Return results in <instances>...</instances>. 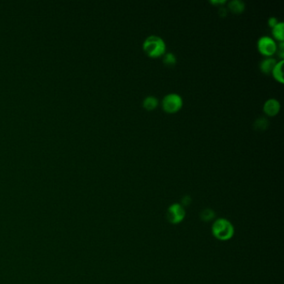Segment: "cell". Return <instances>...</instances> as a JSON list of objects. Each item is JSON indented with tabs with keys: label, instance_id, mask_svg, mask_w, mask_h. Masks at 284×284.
<instances>
[{
	"label": "cell",
	"instance_id": "cell-1",
	"mask_svg": "<svg viewBox=\"0 0 284 284\" xmlns=\"http://www.w3.org/2000/svg\"><path fill=\"white\" fill-rule=\"evenodd\" d=\"M213 236L219 241H228L233 239L235 233V229L233 223L224 217H219L215 220L212 224Z\"/></svg>",
	"mask_w": 284,
	"mask_h": 284
},
{
	"label": "cell",
	"instance_id": "cell-2",
	"mask_svg": "<svg viewBox=\"0 0 284 284\" xmlns=\"http://www.w3.org/2000/svg\"><path fill=\"white\" fill-rule=\"evenodd\" d=\"M142 49L147 56L157 59L166 54V43L160 37L152 35L145 39Z\"/></svg>",
	"mask_w": 284,
	"mask_h": 284
},
{
	"label": "cell",
	"instance_id": "cell-3",
	"mask_svg": "<svg viewBox=\"0 0 284 284\" xmlns=\"http://www.w3.org/2000/svg\"><path fill=\"white\" fill-rule=\"evenodd\" d=\"M182 97L175 93L167 94L162 100V107L167 113H178L182 108Z\"/></svg>",
	"mask_w": 284,
	"mask_h": 284
},
{
	"label": "cell",
	"instance_id": "cell-4",
	"mask_svg": "<svg viewBox=\"0 0 284 284\" xmlns=\"http://www.w3.org/2000/svg\"><path fill=\"white\" fill-rule=\"evenodd\" d=\"M257 49L263 56L270 58L277 53L278 44L274 38L263 36L257 40Z\"/></svg>",
	"mask_w": 284,
	"mask_h": 284
},
{
	"label": "cell",
	"instance_id": "cell-5",
	"mask_svg": "<svg viewBox=\"0 0 284 284\" xmlns=\"http://www.w3.org/2000/svg\"><path fill=\"white\" fill-rule=\"evenodd\" d=\"M185 216H186V211L182 204L175 203V204H171L167 210V220L169 221V223L174 225H177L182 223L184 220Z\"/></svg>",
	"mask_w": 284,
	"mask_h": 284
},
{
	"label": "cell",
	"instance_id": "cell-6",
	"mask_svg": "<svg viewBox=\"0 0 284 284\" xmlns=\"http://www.w3.org/2000/svg\"><path fill=\"white\" fill-rule=\"evenodd\" d=\"M280 108H281V105L279 100H277L276 99H269L264 103V105H263V112L266 115L269 116V117L278 115L280 112Z\"/></svg>",
	"mask_w": 284,
	"mask_h": 284
},
{
	"label": "cell",
	"instance_id": "cell-7",
	"mask_svg": "<svg viewBox=\"0 0 284 284\" xmlns=\"http://www.w3.org/2000/svg\"><path fill=\"white\" fill-rule=\"evenodd\" d=\"M276 64V59L272 58V57L267 58L261 62L260 70L264 74H270Z\"/></svg>",
	"mask_w": 284,
	"mask_h": 284
},
{
	"label": "cell",
	"instance_id": "cell-8",
	"mask_svg": "<svg viewBox=\"0 0 284 284\" xmlns=\"http://www.w3.org/2000/svg\"><path fill=\"white\" fill-rule=\"evenodd\" d=\"M284 60H280L277 62L276 65L274 66V70L272 71V74L275 80L278 81L279 83H284Z\"/></svg>",
	"mask_w": 284,
	"mask_h": 284
},
{
	"label": "cell",
	"instance_id": "cell-9",
	"mask_svg": "<svg viewBox=\"0 0 284 284\" xmlns=\"http://www.w3.org/2000/svg\"><path fill=\"white\" fill-rule=\"evenodd\" d=\"M228 9L234 14H240L245 9V3L240 0H233L228 3Z\"/></svg>",
	"mask_w": 284,
	"mask_h": 284
},
{
	"label": "cell",
	"instance_id": "cell-10",
	"mask_svg": "<svg viewBox=\"0 0 284 284\" xmlns=\"http://www.w3.org/2000/svg\"><path fill=\"white\" fill-rule=\"evenodd\" d=\"M273 36L279 43L284 42V24L283 22H279L275 27L272 29Z\"/></svg>",
	"mask_w": 284,
	"mask_h": 284
},
{
	"label": "cell",
	"instance_id": "cell-11",
	"mask_svg": "<svg viewBox=\"0 0 284 284\" xmlns=\"http://www.w3.org/2000/svg\"><path fill=\"white\" fill-rule=\"evenodd\" d=\"M158 100L154 96H148L142 101V107L147 111H153L158 107Z\"/></svg>",
	"mask_w": 284,
	"mask_h": 284
},
{
	"label": "cell",
	"instance_id": "cell-12",
	"mask_svg": "<svg viewBox=\"0 0 284 284\" xmlns=\"http://www.w3.org/2000/svg\"><path fill=\"white\" fill-rule=\"evenodd\" d=\"M254 129L257 131H263L267 129L268 127V121L265 118H257V120L255 121L254 124H253Z\"/></svg>",
	"mask_w": 284,
	"mask_h": 284
},
{
	"label": "cell",
	"instance_id": "cell-13",
	"mask_svg": "<svg viewBox=\"0 0 284 284\" xmlns=\"http://www.w3.org/2000/svg\"><path fill=\"white\" fill-rule=\"evenodd\" d=\"M163 57H164V64L167 66L172 67V66L176 65L177 59H176L175 54L168 53V54H164Z\"/></svg>",
	"mask_w": 284,
	"mask_h": 284
},
{
	"label": "cell",
	"instance_id": "cell-14",
	"mask_svg": "<svg viewBox=\"0 0 284 284\" xmlns=\"http://www.w3.org/2000/svg\"><path fill=\"white\" fill-rule=\"evenodd\" d=\"M202 217H204V221H209V220L213 218V217H214V213H213V210L206 209V210H204V212H203Z\"/></svg>",
	"mask_w": 284,
	"mask_h": 284
},
{
	"label": "cell",
	"instance_id": "cell-15",
	"mask_svg": "<svg viewBox=\"0 0 284 284\" xmlns=\"http://www.w3.org/2000/svg\"><path fill=\"white\" fill-rule=\"evenodd\" d=\"M277 52L279 54V56L282 60H284V42H281L279 43V45H278V49H277Z\"/></svg>",
	"mask_w": 284,
	"mask_h": 284
},
{
	"label": "cell",
	"instance_id": "cell-16",
	"mask_svg": "<svg viewBox=\"0 0 284 284\" xmlns=\"http://www.w3.org/2000/svg\"><path fill=\"white\" fill-rule=\"evenodd\" d=\"M279 21H278V19L276 18H274V17H271L268 19V26L271 28V29H273V28L275 27L277 24H278Z\"/></svg>",
	"mask_w": 284,
	"mask_h": 284
},
{
	"label": "cell",
	"instance_id": "cell-17",
	"mask_svg": "<svg viewBox=\"0 0 284 284\" xmlns=\"http://www.w3.org/2000/svg\"><path fill=\"white\" fill-rule=\"evenodd\" d=\"M210 3H213V4H217V5H220V4H224V3H226V1L225 0H221V1H218V0H217V1H216V0H214V1H210Z\"/></svg>",
	"mask_w": 284,
	"mask_h": 284
}]
</instances>
